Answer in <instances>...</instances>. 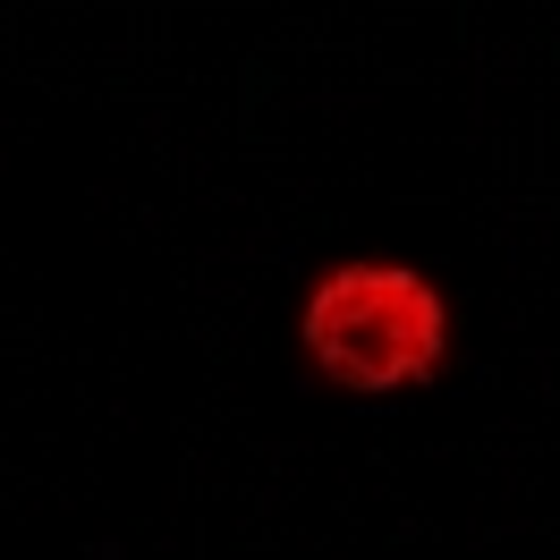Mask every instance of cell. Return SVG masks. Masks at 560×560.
Here are the masks:
<instances>
[{"instance_id":"6da1fadb","label":"cell","mask_w":560,"mask_h":560,"mask_svg":"<svg viewBox=\"0 0 560 560\" xmlns=\"http://www.w3.org/2000/svg\"><path fill=\"white\" fill-rule=\"evenodd\" d=\"M451 315H442V289L399 264H340L323 272V289L306 298V349L340 390H408L442 365Z\"/></svg>"}]
</instances>
